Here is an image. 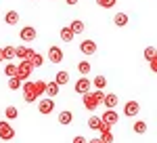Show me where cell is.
<instances>
[{
    "instance_id": "cell-10",
    "label": "cell",
    "mask_w": 157,
    "mask_h": 143,
    "mask_svg": "<svg viewBox=\"0 0 157 143\" xmlns=\"http://www.w3.org/2000/svg\"><path fill=\"white\" fill-rule=\"evenodd\" d=\"M80 51H82V55H94L97 53V42L94 40H82Z\"/></svg>"
},
{
    "instance_id": "cell-19",
    "label": "cell",
    "mask_w": 157,
    "mask_h": 143,
    "mask_svg": "<svg viewBox=\"0 0 157 143\" xmlns=\"http://www.w3.org/2000/svg\"><path fill=\"white\" fill-rule=\"evenodd\" d=\"M59 34H61V40H63V42H71V40H73V36H75V34L71 32V27H69V25L61 27V32H59Z\"/></svg>"
},
{
    "instance_id": "cell-9",
    "label": "cell",
    "mask_w": 157,
    "mask_h": 143,
    "mask_svg": "<svg viewBox=\"0 0 157 143\" xmlns=\"http://www.w3.org/2000/svg\"><path fill=\"white\" fill-rule=\"evenodd\" d=\"M101 120H103L107 126H115V124H117V120H120V116H117V112H115V109H105V112H103V116H101Z\"/></svg>"
},
{
    "instance_id": "cell-17",
    "label": "cell",
    "mask_w": 157,
    "mask_h": 143,
    "mask_svg": "<svg viewBox=\"0 0 157 143\" xmlns=\"http://www.w3.org/2000/svg\"><path fill=\"white\" fill-rule=\"evenodd\" d=\"M4 23L6 25H17L19 23V13L17 11H9L4 15Z\"/></svg>"
},
{
    "instance_id": "cell-15",
    "label": "cell",
    "mask_w": 157,
    "mask_h": 143,
    "mask_svg": "<svg viewBox=\"0 0 157 143\" xmlns=\"http://www.w3.org/2000/svg\"><path fill=\"white\" fill-rule=\"evenodd\" d=\"M44 93H46L50 99H55V97L59 95V84L55 82V80H52V82H46V88H44Z\"/></svg>"
},
{
    "instance_id": "cell-16",
    "label": "cell",
    "mask_w": 157,
    "mask_h": 143,
    "mask_svg": "<svg viewBox=\"0 0 157 143\" xmlns=\"http://www.w3.org/2000/svg\"><path fill=\"white\" fill-rule=\"evenodd\" d=\"M71 120H73V114L69 112V109H63V112L59 114V124H63V126L71 124Z\"/></svg>"
},
{
    "instance_id": "cell-36",
    "label": "cell",
    "mask_w": 157,
    "mask_h": 143,
    "mask_svg": "<svg viewBox=\"0 0 157 143\" xmlns=\"http://www.w3.org/2000/svg\"><path fill=\"white\" fill-rule=\"evenodd\" d=\"M88 143H101V141H98V137H97V139H90Z\"/></svg>"
},
{
    "instance_id": "cell-33",
    "label": "cell",
    "mask_w": 157,
    "mask_h": 143,
    "mask_svg": "<svg viewBox=\"0 0 157 143\" xmlns=\"http://www.w3.org/2000/svg\"><path fill=\"white\" fill-rule=\"evenodd\" d=\"M71 143H88V139H86L84 135H78V137H73Z\"/></svg>"
},
{
    "instance_id": "cell-27",
    "label": "cell",
    "mask_w": 157,
    "mask_h": 143,
    "mask_svg": "<svg viewBox=\"0 0 157 143\" xmlns=\"http://www.w3.org/2000/svg\"><path fill=\"white\" fill-rule=\"evenodd\" d=\"M113 139H115V137H113V133H111V131L101 133V137H98V141H101V143H113Z\"/></svg>"
},
{
    "instance_id": "cell-29",
    "label": "cell",
    "mask_w": 157,
    "mask_h": 143,
    "mask_svg": "<svg viewBox=\"0 0 157 143\" xmlns=\"http://www.w3.org/2000/svg\"><path fill=\"white\" fill-rule=\"evenodd\" d=\"M97 4L101 9H113L117 4V0H97Z\"/></svg>"
},
{
    "instance_id": "cell-1",
    "label": "cell",
    "mask_w": 157,
    "mask_h": 143,
    "mask_svg": "<svg viewBox=\"0 0 157 143\" xmlns=\"http://www.w3.org/2000/svg\"><path fill=\"white\" fill-rule=\"evenodd\" d=\"M44 88H46V82H44V80H36V82L25 80V82L21 84V91H23V101H25V103H36L38 99L44 95Z\"/></svg>"
},
{
    "instance_id": "cell-22",
    "label": "cell",
    "mask_w": 157,
    "mask_h": 143,
    "mask_svg": "<svg viewBox=\"0 0 157 143\" xmlns=\"http://www.w3.org/2000/svg\"><path fill=\"white\" fill-rule=\"evenodd\" d=\"M113 23L117 25V27H124V25H128V15H126V13H115V17H113Z\"/></svg>"
},
{
    "instance_id": "cell-31",
    "label": "cell",
    "mask_w": 157,
    "mask_h": 143,
    "mask_svg": "<svg viewBox=\"0 0 157 143\" xmlns=\"http://www.w3.org/2000/svg\"><path fill=\"white\" fill-rule=\"evenodd\" d=\"M4 74H6L9 78H15V76H17V65H15V63H9V65L4 67Z\"/></svg>"
},
{
    "instance_id": "cell-32",
    "label": "cell",
    "mask_w": 157,
    "mask_h": 143,
    "mask_svg": "<svg viewBox=\"0 0 157 143\" xmlns=\"http://www.w3.org/2000/svg\"><path fill=\"white\" fill-rule=\"evenodd\" d=\"M153 57H155V47L151 44V47H147V48H145V59L149 61V59H153Z\"/></svg>"
},
{
    "instance_id": "cell-23",
    "label": "cell",
    "mask_w": 157,
    "mask_h": 143,
    "mask_svg": "<svg viewBox=\"0 0 157 143\" xmlns=\"http://www.w3.org/2000/svg\"><path fill=\"white\" fill-rule=\"evenodd\" d=\"M55 82L59 84V86H63V84H67V82H69V74H67L65 70L57 72V78H55Z\"/></svg>"
},
{
    "instance_id": "cell-28",
    "label": "cell",
    "mask_w": 157,
    "mask_h": 143,
    "mask_svg": "<svg viewBox=\"0 0 157 143\" xmlns=\"http://www.w3.org/2000/svg\"><path fill=\"white\" fill-rule=\"evenodd\" d=\"M21 84H23V82H21L17 76H15V78H9V88H11V91H19Z\"/></svg>"
},
{
    "instance_id": "cell-37",
    "label": "cell",
    "mask_w": 157,
    "mask_h": 143,
    "mask_svg": "<svg viewBox=\"0 0 157 143\" xmlns=\"http://www.w3.org/2000/svg\"><path fill=\"white\" fill-rule=\"evenodd\" d=\"M2 61H4V57H2V48H0V63H2Z\"/></svg>"
},
{
    "instance_id": "cell-6",
    "label": "cell",
    "mask_w": 157,
    "mask_h": 143,
    "mask_svg": "<svg viewBox=\"0 0 157 143\" xmlns=\"http://www.w3.org/2000/svg\"><path fill=\"white\" fill-rule=\"evenodd\" d=\"M52 109H55V101L46 97V99H38V112L42 114V116H48L52 114Z\"/></svg>"
},
{
    "instance_id": "cell-14",
    "label": "cell",
    "mask_w": 157,
    "mask_h": 143,
    "mask_svg": "<svg viewBox=\"0 0 157 143\" xmlns=\"http://www.w3.org/2000/svg\"><path fill=\"white\" fill-rule=\"evenodd\" d=\"M34 53H36L34 48H27V47H23V44H21V47H15V57H19V59H29Z\"/></svg>"
},
{
    "instance_id": "cell-7",
    "label": "cell",
    "mask_w": 157,
    "mask_h": 143,
    "mask_svg": "<svg viewBox=\"0 0 157 143\" xmlns=\"http://www.w3.org/2000/svg\"><path fill=\"white\" fill-rule=\"evenodd\" d=\"M90 78H86V76H80V80L73 84V91L78 93V95H84V93H90Z\"/></svg>"
},
{
    "instance_id": "cell-34",
    "label": "cell",
    "mask_w": 157,
    "mask_h": 143,
    "mask_svg": "<svg viewBox=\"0 0 157 143\" xmlns=\"http://www.w3.org/2000/svg\"><path fill=\"white\" fill-rule=\"evenodd\" d=\"M149 65H151V72H157V57L149 59Z\"/></svg>"
},
{
    "instance_id": "cell-2",
    "label": "cell",
    "mask_w": 157,
    "mask_h": 143,
    "mask_svg": "<svg viewBox=\"0 0 157 143\" xmlns=\"http://www.w3.org/2000/svg\"><path fill=\"white\" fill-rule=\"evenodd\" d=\"M103 97H105V93H103V91H94V93H84V95H82L84 107L88 109V112H94V109H98V105L103 103Z\"/></svg>"
},
{
    "instance_id": "cell-38",
    "label": "cell",
    "mask_w": 157,
    "mask_h": 143,
    "mask_svg": "<svg viewBox=\"0 0 157 143\" xmlns=\"http://www.w3.org/2000/svg\"><path fill=\"white\" fill-rule=\"evenodd\" d=\"M34 2H36V0H34Z\"/></svg>"
},
{
    "instance_id": "cell-25",
    "label": "cell",
    "mask_w": 157,
    "mask_h": 143,
    "mask_svg": "<svg viewBox=\"0 0 157 143\" xmlns=\"http://www.w3.org/2000/svg\"><path fill=\"white\" fill-rule=\"evenodd\" d=\"M4 116H6V120H17V116H19V109L15 105H9L6 109H4Z\"/></svg>"
},
{
    "instance_id": "cell-20",
    "label": "cell",
    "mask_w": 157,
    "mask_h": 143,
    "mask_svg": "<svg viewBox=\"0 0 157 143\" xmlns=\"http://www.w3.org/2000/svg\"><path fill=\"white\" fill-rule=\"evenodd\" d=\"M90 84H92L97 91H103V88L107 86V78H105V76H94V80H90Z\"/></svg>"
},
{
    "instance_id": "cell-30",
    "label": "cell",
    "mask_w": 157,
    "mask_h": 143,
    "mask_svg": "<svg viewBox=\"0 0 157 143\" xmlns=\"http://www.w3.org/2000/svg\"><path fill=\"white\" fill-rule=\"evenodd\" d=\"M2 57L4 59H15V47H4L2 48Z\"/></svg>"
},
{
    "instance_id": "cell-21",
    "label": "cell",
    "mask_w": 157,
    "mask_h": 143,
    "mask_svg": "<svg viewBox=\"0 0 157 143\" xmlns=\"http://www.w3.org/2000/svg\"><path fill=\"white\" fill-rule=\"evenodd\" d=\"M90 70H92V65H90V61L82 59L80 63H78V72H80V76H88V74H90Z\"/></svg>"
},
{
    "instance_id": "cell-4",
    "label": "cell",
    "mask_w": 157,
    "mask_h": 143,
    "mask_svg": "<svg viewBox=\"0 0 157 143\" xmlns=\"http://www.w3.org/2000/svg\"><path fill=\"white\" fill-rule=\"evenodd\" d=\"M88 129L90 131H98V133H105V131H111V126H107L103 120H101V116H97V114H92L90 118H88Z\"/></svg>"
},
{
    "instance_id": "cell-26",
    "label": "cell",
    "mask_w": 157,
    "mask_h": 143,
    "mask_svg": "<svg viewBox=\"0 0 157 143\" xmlns=\"http://www.w3.org/2000/svg\"><path fill=\"white\" fill-rule=\"evenodd\" d=\"M134 133H138V135H145L147 131H149V126H147V122H143V120H138V122H134Z\"/></svg>"
},
{
    "instance_id": "cell-11",
    "label": "cell",
    "mask_w": 157,
    "mask_h": 143,
    "mask_svg": "<svg viewBox=\"0 0 157 143\" xmlns=\"http://www.w3.org/2000/svg\"><path fill=\"white\" fill-rule=\"evenodd\" d=\"M117 103H120V99H117L115 93H105V97H103V105L107 107V109H115Z\"/></svg>"
},
{
    "instance_id": "cell-5",
    "label": "cell",
    "mask_w": 157,
    "mask_h": 143,
    "mask_svg": "<svg viewBox=\"0 0 157 143\" xmlns=\"http://www.w3.org/2000/svg\"><path fill=\"white\" fill-rule=\"evenodd\" d=\"M0 139H2V141L15 139V129L9 124V120H2V122H0Z\"/></svg>"
},
{
    "instance_id": "cell-24",
    "label": "cell",
    "mask_w": 157,
    "mask_h": 143,
    "mask_svg": "<svg viewBox=\"0 0 157 143\" xmlns=\"http://www.w3.org/2000/svg\"><path fill=\"white\" fill-rule=\"evenodd\" d=\"M29 63H32V65H34V70H36V67H42V65H44V57H42V55H38V53H34V55H32V57H29Z\"/></svg>"
},
{
    "instance_id": "cell-18",
    "label": "cell",
    "mask_w": 157,
    "mask_h": 143,
    "mask_svg": "<svg viewBox=\"0 0 157 143\" xmlns=\"http://www.w3.org/2000/svg\"><path fill=\"white\" fill-rule=\"evenodd\" d=\"M69 27H71L73 34H82V32L86 30V23L82 21V19H73L71 23H69Z\"/></svg>"
},
{
    "instance_id": "cell-35",
    "label": "cell",
    "mask_w": 157,
    "mask_h": 143,
    "mask_svg": "<svg viewBox=\"0 0 157 143\" xmlns=\"http://www.w3.org/2000/svg\"><path fill=\"white\" fill-rule=\"evenodd\" d=\"M65 2H67V4H69V6H73V4H78V2H80V0H65Z\"/></svg>"
},
{
    "instance_id": "cell-12",
    "label": "cell",
    "mask_w": 157,
    "mask_h": 143,
    "mask_svg": "<svg viewBox=\"0 0 157 143\" xmlns=\"http://www.w3.org/2000/svg\"><path fill=\"white\" fill-rule=\"evenodd\" d=\"M138 112H140V103H138V101H128V103H126V107H124V114H126L128 118L138 116Z\"/></svg>"
},
{
    "instance_id": "cell-13",
    "label": "cell",
    "mask_w": 157,
    "mask_h": 143,
    "mask_svg": "<svg viewBox=\"0 0 157 143\" xmlns=\"http://www.w3.org/2000/svg\"><path fill=\"white\" fill-rule=\"evenodd\" d=\"M48 61L50 63H61L63 61V51L59 47H50L48 48Z\"/></svg>"
},
{
    "instance_id": "cell-8",
    "label": "cell",
    "mask_w": 157,
    "mask_h": 143,
    "mask_svg": "<svg viewBox=\"0 0 157 143\" xmlns=\"http://www.w3.org/2000/svg\"><path fill=\"white\" fill-rule=\"evenodd\" d=\"M36 27H32V25H25L21 27V32H19V38L23 40V42H34L36 40Z\"/></svg>"
},
{
    "instance_id": "cell-3",
    "label": "cell",
    "mask_w": 157,
    "mask_h": 143,
    "mask_svg": "<svg viewBox=\"0 0 157 143\" xmlns=\"http://www.w3.org/2000/svg\"><path fill=\"white\" fill-rule=\"evenodd\" d=\"M32 72H34V65L27 59H21V63L17 65V78H19L21 82H25V80L32 76Z\"/></svg>"
}]
</instances>
